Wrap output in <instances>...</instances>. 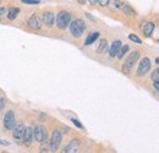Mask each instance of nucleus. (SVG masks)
Returning <instances> with one entry per match:
<instances>
[{
  "label": "nucleus",
  "instance_id": "29",
  "mask_svg": "<svg viewBox=\"0 0 159 153\" xmlns=\"http://www.w3.org/2000/svg\"><path fill=\"white\" fill-rule=\"evenodd\" d=\"M159 81H154V87H156V90L158 91L159 90V83H158Z\"/></svg>",
  "mask_w": 159,
  "mask_h": 153
},
{
  "label": "nucleus",
  "instance_id": "14",
  "mask_svg": "<svg viewBox=\"0 0 159 153\" xmlns=\"http://www.w3.org/2000/svg\"><path fill=\"white\" fill-rule=\"evenodd\" d=\"M120 48H121V42H120V40H115V42L111 44L110 50H109L110 57H116V54H118V52H119Z\"/></svg>",
  "mask_w": 159,
  "mask_h": 153
},
{
  "label": "nucleus",
  "instance_id": "3",
  "mask_svg": "<svg viewBox=\"0 0 159 153\" xmlns=\"http://www.w3.org/2000/svg\"><path fill=\"white\" fill-rule=\"evenodd\" d=\"M71 21V15L66 11H60L58 14V17H57V26L59 27L60 30H65L69 23Z\"/></svg>",
  "mask_w": 159,
  "mask_h": 153
},
{
  "label": "nucleus",
  "instance_id": "11",
  "mask_svg": "<svg viewBox=\"0 0 159 153\" xmlns=\"http://www.w3.org/2000/svg\"><path fill=\"white\" fill-rule=\"evenodd\" d=\"M65 153H75L79 152V141L77 140H72L65 148H64Z\"/></svg>",
  "mask_w": 159,
  "mask_h": 153
},
{
  "label": "nucleus",
  "instance_id": "16",
  "mask_svg": "<svg viewBox=\"0 0 159 153\" xmlns=\"http://www.w3.org/2000/svg\"><path fill=\"white\" fill-rule=\"evenodd\" d=\"M121 9L124 10V14H126L127 16H130V17H135V16H136V11H135L130 5L125 4V5L121 6Z\"/></svg>",
  "mask_w": 159,
  "mask_h": 153
},
{
  "label": "nucleus",
  "instance_id": "19",
  "mask_svg": "<svg viewBox=\"0 0 159 153\" xmlns=\"http://www.w3.org/2000/svg\"><path fill=\"white\" fill-rule=\"evenodd\" d=\"M127 50H129V47L127 45H124V47H121L119 49V52H118V54H116V57L119 58V59H122V57L127 53Z\"/></svg>",
  "mask_w": 159,
  "mask_h": 153
},
{
  "label": "nucleus",
  "instance_id": "1",
  "mask_svg": "<svg viewBox=\"0 0 159 153\" xmlns=\"http://www.w3.org/2000/svg\"><path fill=\"white\" fill-rule=\"evenodd\" d=\"M84 30H86V25L82 20H75L70 23V31L74 37H77V38L81 37L82 33L84 32Z\"/></svg>",
  "mask_w": 159,
  "mask_h": 153
},
{
  "label": "nucleus",
  "instance_id": "20",
  "mask_svg": "<svg viewBox=\"0 0 159 153\" xmlns=\"http://www.w3.org/2000/svg\"><path fill=\"white\" fill-rule=\"evenodd\" d=\"M151 78H152V81H159V70L158 69H156V70L153 71V74H152Z\"/></svg>",
  "mask_w": 159,
  "mask_h": 153
},
{
  "label": "nucleus",
  "instance_id": "22",
  "mask_svg": "<svg viewBox=\"0 0 159 153\" xmlns=\"http://www.w3.org/2000/svg\"><path fill=\"white\" fill-rule=\"evenodd\" d=\"M129 38H130V40H132V42H135V43H137V44H141V39H139L137 36H135V35H130Z\"/></svg>",
  "mask_w": 159,
  "mask_h": 153
},
{
  "label": "nucleus",
  "instance_id": "12",
  "mask_svg": "<svg viewBox=\"0 0 159 153\" xmlns=\"http://www.w3.org/2000/svg\"><path fill=\"white\" fill-rule=\"evenodd\" d=\"M142 30H143V33L146 37H151L153 31H154V23L153 22H146L142 26Z\"/></svg>",
  "mask_w": 159,
  "mask_h": 153
},
{
  "label": "nucleus",
  "instance_id": "6",
  "mask_svg": "<svg viewBox=\"0 0 159 153\" xmlns=\"http://www.w3.org/2000/svg\"><path fill=\"white\" fill-rule=\"evenodd\" d=\"M16 124V119H15V114L12 110L7 112L5 118H4V126L6 130H12V128L15 126Z\"/></svg>",
  "mask_w": 159,
  "mask_h": 153
},
{
  "label": "nucleus",
  "instance_id": "23",
  "mask_svg": "<svg viewBox=\"0 0 159 153\" xmlns=\"http://www.w3.org/2000/svg\"><path fill=\"white\" fill-rule=\"evenodd\" d=\"M22 2L28 4V5H37L39 4V0H22Z\"/></svg>",
  "mask_w": 159,
  "mask_h": 153
},
{
  "label": "nucleus",
  "instance_id": "9",
  "mask_svg": "<svg viewBox=\"0 0 159 153\" xmlns=\"http://www.w3.org/2000/svg\"><path fill=\"white\" fill-rule=\"evenodd\" d=\"M32 138H33V130H32L31 128H25L22 140H23V142H25V145H26L27 147L31 146V143H32Z\"/></svg>",
  "mask_w": 159,
  "mask_h": 153
},
{
  "label": "nucleus",
  "instance_id": "32",
  "mask_svg": "<svg viewBox=\"0 0 159 153\" xmlns=\"http://www.w3.org/2000/svg\"><path fill=\"white\" fill-rule=\"evenodd\" d=\"M89 2H91V4H96V2H97V0H89Z\"/></svg>",
  "mask_w": 159,
  "mask_h": 153
},
{
  "label": "nucleus",
  "instance_id": "5",
  "mask_svg": "<svg viewBox=\"0 0 159 153\" xmlns=\"http://www.w3.org/2000/svg\"><path fill=\"white\" fill-rule=\"evenodd\" d=\"M61 137L62 135L59 130H55L53 135H52V140H50V151L55 152L58 150V147L60 146V142H61Z\"/></svg>",
  "mask_w": 159,
  "mask_h": 153
},
{
  "label": "nucleus",
  "instance_id": "27",
  "mask_svg": "<svg viewBox=\"0 0 159 153\" xmlns=\"http://www.w3.org/2000/svg\"><path fill=\"white\" fill-rule=\"evenodd\" d=\"M72 123H74V125H76L79 129H82V128H83V126H82V124L80 123L77 119H72Z\"/></svg>",
  "mask_w": 159,
  "mask_h": 153
},
{
  "label": "nucleus",
  "instance_id": "8",
  "mask_svg": "<svg viewBox=\"0 0 159 153\" xmlns=\"http://www.w3.org/2000/svg\"><path fill=\"white\" fill-rule=\"evenodd\" d=\"M12 130H14V137H15V140H16L17 142L22 141L23 131H25V126H23V124H22V123H19L17 125L15 124V126L12 128Z\"/></svg>",
  "mask_w": 159,
  "mask_h": 153
},
{
  "label": "nucleus",
  "instance_id": "21",
  "mask_svg": "<svg viewBox=\"0 0 159 153\" xmlns=\"http://www.w3.org/2000/svg\"><path fill=\"white\" fill-rule=\"evenodd\" d=\"M45 140H47V138H45ZM45 140L40 142V143H42V147H40V152H49V151H48V146H47V142H45Z\"/></svg>",
  "mask_w": 159,
  "mask_h": 153
},
{
  "label": "nucleus",
  "instance_id": "18",
  "mask_svg": "<svg viewBox=\"0 0 159 153\" xmlns=\"http://www.w3.org/2000/svg\"><path fill=\"white\" fill-rule=\"evenodd\" d=\"M107 48H108V43H107V40H105V39L100 40L99 45H98V48H97V53H99V54L104 53Z\"/></svg>",
  "mask_w": 159,
  "mask_h": 153
},
{
  "label": "nucleus",
  "instance_id": "13",
  "mask_svg": "<svg viewBox=\"0 0 159 153\" xmlns=\"http://www.w3.org/2000/svg\"><path fill=\"white\" fill-rule=\"evenodd\" d=\"M43 22L48 27H52L53 23H54V14L53 12H44V15H43Z\"/></svg>",
  "mask_w": 159,
  "mask_h": 153
},
{
  "label": "nucleus",
  "instance_id": "25",
  "mask_svg": "<svg viewBox=\"0 0 159 153\" xmlns=\"http://www.w3.org/2000/svg\"><path fill=\"white\" fill-rule=\"evenodd\" d=\"M113 4H114L115 7H120V9H121V6L124 5V2H121L120 0H113Z\"/></svg>",
  "mask_w": 159,
  "mask_h": 153
},
{
  "label": "nucleus",
  "instance_id": "31",
  "mask_svg": "<svg viewBox=\"0 0 159 153\" xmlns=\"http://www.w3.org/2000/svg\"><path fill=\"white\" fill-rule=\"evenodd\" d=\"M0 145H6V146H7L9 143H7V142H2V141H0Z\"/></svg>",
  "mask_w": 159,
  "mask_h": 153
},
{
  "label": "nucleus",
  "instance_id": "4",
  "mask_svg": "<svg viewBox=\"0 0 159 153\" xmlns=\"http://www.w3.org/2000/svg\"><path fill=\"white\" fill-rule=\"evenodd\" d=\"M151 70V60L148 58H143L141 61H139V69H137V75L139 76H144L149 72Z\"/></svg>",
  "mask_w": 159,
  "mask_h": 153
},
{
  "label": "nucleus",
  "instance_id": "24",
  "mask_svg": "<svg viewBox=\"0 0 159 153\" xmlns=\"http://www.w3.org/2000/svg\"><path fill=\"white\" fill-rule=\"evenodd\" d=\"M4 107H5V99L4 98H0V115L4 110Z\"/></svg>",
  "mask_w": 159,
  "mask_h": 153
},
{
  "label": "nucleus",
  "instance_id": "7",
  "mask_svg": "<svg viewBox=\"0 0 159 153\" xmlns=\"http://www.w3.org/2000/svg\"><path fill=\"white\" fill-rule=\"evenodd\" d=\"M33 137H34L36 141H38V142L44 141V140L47 138V130H45V128L42 126V125L36 126V129L33 130Z\"/></svg>",
  "mask_w": 159,
  "mask_h": 153
},
{
  "label": "nucleus",
  "instance_id": "15",
  "mask_svg": "<svg viewBox=\"0 0 159 153\" xmlns=\"http://www.w3.org/2000/svg\"><path fill=\"white\" fill-rule=\"evenodd\" d=\"M99 37V33L98 32H91L89 35H88V37L86 39V42H84V44L86 45H91L92 43H94L97 39Z\"/></svg>",
  "mask_w": 159,
  "mask_h": 153
},
{
  "label": "nucleus",
  "instance_id": "26",
  "mask_svg": "<svg viewBox=\"0 0 159 153\" xmlns=\"http://www.w3.org/2000/svg\"><path fill=\"white\" fill-rule=\"evenodd\" d=\"M109 1H110V0H97V2H98L99 5H102V6H107V5L109 4Z\"/></svg>",
  "mask_w": 159,
  "mask_h": 153
},
{
  "label": "nucleus",
  "instance_id": "10",
  "mask_svg": "<svg viewBox=\"0 0 159 153\" xmlns=\"http://www.w3.org/2000/svg\"><path fill=\"white\" fill-rule=\"evenodd\" d=\"M27 23H28V26L32 28V30H39L40 28V20L38 19V16L37 15H32L28 21H27Z\"/></svg>",
  "mask_w": 159,
  "mask_h": 153
},
{
  "label": "nucleus",
  "instance_id": "30",
  "mask_svg": "<svg viewBox=\"0 0 159 153\" xmlns=\"http://www.w3.org/2000/svg\"><path fill=\"white\" fill-rule=\"evenodd\" d=\"M79 2L81 4V5H84V4L87 2V0H79Z\"/></svg>",
  "mask_w": 159,
  "mask_h": 153
},
{
  "label": "nucleus",
  "instance_id": "2",
  "mask_svg": "<svg viewBox=\"0 0 159 153\" xmlns=\"http://www.w3.org/2000/svg\"><path fill=\"white\" fill-rule=\"evenodd\" d=\"M139 52H134V53H131L129 58L126 59V63L124 64V67H122V72L124 74H126V75H129L130 74V71H131V69H132V66L135 65V63L139 60Z\"/></svg>",
  "mask_w": 159,
  "mask_h": 153
},
{
  "label": "nucleus",
  "instance_id": "28",
  "mask_svg": "<svg viewBox=\"0 0 159 153\" xmlns=\"http://www.w3.org/2000/svg\"><path fill=\"white\" fill-rule=\"evenodd\" d=\"M4 14H5V9H4V7H0V20L4 16Z\"/></svg>",
  "mask_w": 159,
  "mask_h": 153
},
{
  "label": "nucleus",
  "instance_id": "17",
  "mask_svg": "<svg viewBox=\"0 0 159 153\" xmlns=\"http://www.w3.org/2000/svg\"><path fill=\"white\" fill-rule=\"evenodd\" d=\"M19 12H20V9L19 7H10L9 9V12H7V19L15 20Z\"/></svg>",
  "mask_w": 159,
  "mask_h": 153
}]
</instances>
